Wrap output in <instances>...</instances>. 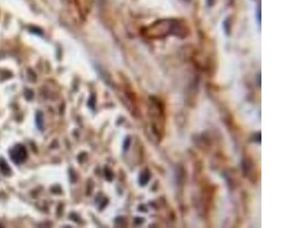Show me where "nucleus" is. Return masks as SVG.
Listing matches in <instances>:
<instances>
[{
	"label": "nucleus",
	"instance_id": "1",
	"mask_svg": "<svg viewBox=\"0 0 304 228\" xmlns=\"http://www.w3.org/2000/svg\"><path fill=\"white\" fill-rule=\"evenodd\" d=\"M10 156L13 162L20 163L26 157V150L22 145H17L10 151Z\"/></svg>",
	"mask_w": 304,
	"mask_h": 228
}]
</instances>
